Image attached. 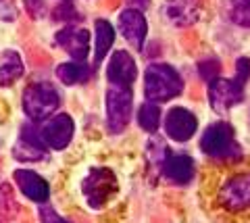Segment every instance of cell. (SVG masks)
<instances>
[{
	"mask_svg": "<svg viewBox=\"0 0 250 223\" xmlns=\"http://www.w3.org/2000/svg\"><path fill=\"white\" fill-rule=\"evenodd\" d=\"M202 11V0H165L163 13L173 25L186 27L196 23Z\"/></svg>",
	"mask_w": 250,
	"mask_h": 223,
	"instance_id": "10",
	"label": "cell"
},
{
	"mask_svg": "<svg viewBox=\"0 0 250 223\" xmlns=\"http://www.w3.org/2000/svg\"><path fill=\"white\" fill-rule=\"evenodd\" d=\"M57 75L62 83L67 86H73V83H82L88 80V67H85L83 61H77V63H62L59 69H57Z\"/></svg>",
	"mask_w": 250,
	"mask_h": 223,
	"instance_id": "19",
	"label": "cell"
},
{
	"mask_svg": "<svg viewBox=\"0 0 250 223\" xmlns=\"http://www.w3.org/2000/svg\"><path fill=\"white\" fill-rule=\"evenodd\" d=\"M62 223H67V221H62Z\"/></svg>",
	"mask_w": 250,
	"mask_h": 223,
	"instance_id": "28",
	"label": "cell"
},
{
	"mask_svg": "<svg viewBox=\"0 0 250 223\" xmlns=\"http://www.w3.org/2000/svg\"><path fill=\"white\" fill-rule=\"evenodd\" d=\"M25 6H27V11L34 19H40L44 15V9H46L44 0H25Z\"/></svg>",
	"mask_w": 250,
	"mask_h": 223,
	"instance_id": "25",
	"label": "cell"
},
{
	"mask_svg": "<svg viewBox=\"0 0 250 223\" xmlns=\"http://www.w3.org/2000/svg\"><path fill=\"white\" fill-rule=\"evenodd\" d=\"M134 4H138V6H146L148 4V0H131Z\"/></svg>",
	"mask_w": 250,
	"mask_h": 223,
	"instance_id": "27",
	"label": "cell"
},
{
	"mask_svg": "<svg viewBox=\"0 0 250 223\" xmlns=\"http://www.w3.org/2000/svg\"><path fill=\"white\" fill-rule=\"evenodd\" d=\"M202 150L213 159H238L240 157V148L233 138V129L229 123H213L200 140Z\"/></svg>",
	"mask_w": 250,
	"mask_h": 223,
	"instance_id": "3",
	"label": "cell"
},
{
	"mask_svg": "<svg viewBox=\"0 0 250 223\" xmlns=\"http://www.w3.org/2000/svg\"><path fill=\"white\" fill-rule=\"evenodd\" d=\"M131 119V88L111 83L106 90V123L113 134H119Z\"/></svg>",
	"mask_w": 250,
	"mask_h": 223,
	"instance_id": "5",
	"label": "cell"
},
{
	"mask_svg": "<svg viewBox=\"0 0 250 223\" xmlns=\"http://www.w3.org/2000/svg\"><path fill=\"white\" fill-rule=\"evenodd\" d=\"M15 180H17L23 194L34 203H44L50 194V188H48V183H46V180L40 178V175L34 173V171L17 169V171H15Z\"/></svg>",
	"mask_w": 250,
	"mask_h": 223,
	"instance_id": "14",
	"label": "cell"
},
{
	"mask_svg": "<svg viewBox=\"0 0 250 223\" xmlns=\"http://www.w3.org/2000/svg\"><path fill=\"white\" fill-rule=\"evenodd\" d=\"M225 13L233 23L250 27V0H225Z\"/></svg>",
	"mask_w": 250,
	"mask_h": 223,
	"instance_id": "20",
	"label": "cell"
},
{
	"mask_svg": "<svg viewBox=\"0 0 250 223\" xmlns=\"http://www.w3.org/2000/svg\"><path fill=\"white\" fill-rule=\"evenodd\" d=\"M119 32L134 48L140 50L144 46L146 34H148V25H146L144 15L138 9H125L119 15Z\"/></svg>",
	"mask_w": 250,
	"mask_h": 223,
	"instance_id": "9",
	"label": "cell"
},
{
	"mask_svg": "<svg viewBox=\"0 0 250 223\" xmlns=\"http://www.w3.org/2000/svg\"><path fill=\"white\" fill-rule=\"evenodd\" d=\"M13 155L17 157L19 161L42 159L44 157V140H42V136L31 134L29 129L25 127V129H23V134H21V138H19V142L15 144Z\"/></svg>",
	"mask_w": 250,
	"mask_h": 223,
	"instance_id": "16",
	"label": "cell"
},
{
	"mask_svg": "<svg viewBox=\"0 0 250 223\" xmlns=\"http://www.w3.org/2000/svg\"><path fill=\"white\" fill-rule=\"evenodd\" d=\"M196 117L188 111V109H171L167 113V119H165V129H167V136L173 138L175 142H186L196 134Z\"/></svg>",
	"mask_w": 250,
	"mask_h": 223,
	"instance_id": "11",
	"label": "cell"
},
{
	"mask_svg": "<svg viewBox=\"0 0 250 223\" xmlns=\"http://www.w3.org/2000/svg\"><path fill=\"white\" fill-rule=\"evenodd\" d=\"M17 4L15 0H0V19L2 21H15L17 19Z\"/></svg>",
	"mask_w": 250,
	"mask_h": 223,
	"instance_id": "24",
	"label": "cell"
},
{
	"mask_svg": "<svg viewBox=\"0 0 250 223\" xmlns=\"http://www.w3.org/2000/svg\"><path fill=\"white\" fill-rule=\"evenodd\" d=\"M244 94V88L240 86L236 80H213L208 86V101L213 111L217 113H225L231 109L233 104H238Z\"/></svg>",
	"mask_w": 250,
	"mask_h": 223,
	"instance_id": "6",
	"label": "cell"
},
{
	"mask_svg": "<svg viewBox=\"0 0 250 223\" xmlns=\"http://www.w3.org/2000/svg\"><path fill=\"white\" fill-rule=\"evenodd\" d=\"M117 188H119V186H117L115 173L111 171V169H106V167L92 169V171L85 175L83 183H82L85 201H88V204L94 206V209L104 206L115 196Z\"/></svg>",
	"mask_w": 250,
	"mask_h": 223,
	"instance_id": "4",
	"label": "cell"
},
{
	"mask_svg": "<svg viewBox=\"0 0 250 223\" xmlns=\"http://www.w3.org/2000/svg\"><path fill=\"white\" fill-rule=\"evenodd\" d=\"M219 61H205V63L198 65V73L202 75V80L207 81H213L217 80V73H219Z\"/></svg>",
	"mask_w": 250,
	"mask_h": 223,
	"instance_id": "22",
	"label": "cell"
},
{
	"mask_svg": "<svg viewBox=\"0 0 250 223\" xmlns=\"http://www.w3.org/2000/svg\"><path fill=\"white\" fill-rule=\"evenodd\" d=\"M73 119L69 115H54L50 121H46L42 129H40V136L46 146H50L54 150H61L71 142L73 138Z\"/></svg>",
	"mask_w": 250,
	"mask_h": 223,
	"instance_id": "8",
	"label": "cell"
},
{
	"mask_svg": "<svg viewBox=\"0 0 250 223\" xmlns=\"http://www.w3.org/2000/svg\"><path fill=\"white\" fill-rule=\"evenodd\" d=\"M42 223H62L61 217H57V213H54L52 209H42Z\"/></svg>",
	"mask_w": 250,
	"mask_h": 223,
	"instance_id": "26",
	"label": "cell"
},
{
	"mask_svg": "<svg viewBox=\"0 0 250 223\" xmlns=\"http://www.w3.org/2000/svg\"><path fill=\"white\" fill-rule=\"evenodd\" d=\"M163 173L173 183H188L194 178V161L186 155L167 157L163 163Z\"/></svg>",
	"mask_w": 250,
	"mask_h": 223,
	"instance_id": "15",
	"label": "cell"
},
{
	"mask_svg": "<svg viewBox=\"0 0 250 223\" xmlns=\"http://www.w3.org/2000/svg\"><path fill=\"white\" fill-rule=\"evenodd\" d=\"M138 121H140V125H142V129H146V132H154V129L159 127V123H161V111H159V106H156L152 101L144 102L142 106H140Z\"/></svg>",
	"mask_w": 250,
	"mask_h": 223,
	"instance_id": "21",
	"label": "cell"
},
{
	"mask_svg": "<svg viewBox=\"0 0 250 223\" xmlns=\"http://www.w3.org/2000/svg\"><path fill=\"white\" fill-rule=\"evenodd\" d=\"M23 75V63L17 52H4V63L0 67V86H11L15 80Z\"/></svg>",
	"mask_w": 250,
	"mask_h": 223,
	"instance_id": "17",
	"label": "cell"
},
{
	"mask_svg": "<svg viewBox=\"0 0 250 223\" xmlns=\"http://www.w3.org/2000/svg\"><path fill=\"white\" fill-rule=\"evenodd\" d=\"M250 80V59L242 57L238 59V65H236V81L244 88V83Z\"/></svg>",
	"mask_w": 250,
	"mask_h": 223,
	"instance_id": "23",
	"label": "cell"
},
{
	"mask_svg": "<svg viewBox=\"0 0 250 223\" xmlns=\"http://www.w3.org/2000/svg\"><path fill=\"white\" fill-rule=\"evenodd\" d=\"M144 90L148 101H171V98L179 96V92L184 90V81L179 78V73L169 65H150L144 73Z\"/></svg>",
	"mask_w": 250,
	"mask_h": 223,
	"instance_id": "1",
	"label": "cell"
},
{
	"mask_svg": "<svg viewBox=\"0 0 250 223\" xmlns=\"http://www.w3.org/2000/svg\"><path fill=\"white\" fill-rule=\"evenodd\" d=\"M221 204L229 211H244L250 206V173L236 175L221 188Z\"/></svg>",
	"mask_w": 250,
	"mask_h": 223,
	"instance_id": "7",
	"label": "cell"
},
{
	"mask_svg": "<svg viewBox=\"0 0 250 223\" xmlns=\"http://www.w3.org/2000/svg\"><path fill=\"white\" fill-rule=\"evenodd\" d=\"M136 73H138V69H136V63L129 52L117 50L111 59V63H108V69H106L108 81L119 83V86H131L136 80Z\"/></svg>",
	"mask_w": 250,
	"mask_h": 223,
	"instance_id": "13",
	"label": "cell"
},
{
	"mask_svg": "<svg viewBox=\"0 0 250 223\" xmlns=\"http://www.w3.org/2000/svg\"><path fill=\"white\" fill-rule=\"evenodd\" d=\"M57 44L75 61H85L90 50V34L83 27H65L57 34Z\"/></svg>",
	"mask_w": 250,
	"mask_h": 223,
	"instance_id": "12",
	"label": "cell"
},
{
	"mask_svg": "<svg viewBox=\"0 0 250 223\" xmlns=\"http://www.w3.org/2000/svg\"><path fill=\"white\" fill-rule=\"evenodd\" d=\"M59 104H61L59 92L46 81L31 83L23 92V111L34 121H42L46 117H50L59 109Z\"/></svg>",
	"mask_w": 250,
	"mask_h": 223,
	"instance_id": "2",
	"label": "cell"
},
{
	"mask_svg": "<svg viewBox=\"0 0 250 223\" xmlns=\"http://www.w3.org/2000/svg\"><path fill=\"white\" fill-rule=\"evenodd\" d=\"M113 40H115L113 25L104 19H98L96 21V63H100L106 57V52L113 46Z\"/></svg>",
	"mask_w": 250,
	"mask_h": 223,
	"instance_id": "18",
	"label": "cell"
}]
</instances>
